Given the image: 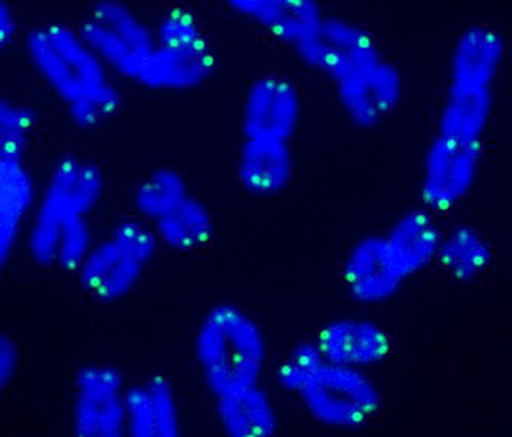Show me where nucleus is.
Here are the masks:
<instances>
[{"instance_id":"obj_1","label":"nucleus","mask_w":512,"mask_h":437,"mask_svg":"<svg viewBox=\"0 0 512 437\" xmlns=\"http://www.w3.org/2000/svg\"><path fill=\"white\" fill-rule=\"evenodd\" d=\"M196 356L204 379L218 398L258 386L266 342L254 320L231 304L208 312L196 335Z\"/></svg>"},{"instance_id":"obj_2","label":"nucleus","mask_w":512,"mask_h":437,"mask_svg":"<svg viewBox=\"0 0 512 437\" xmlns=\"http://www.w3.org/2000/svg\"><path fill=\"white\" fill-rule=\"evenodd\" d=\"M102 192L103 176L95 164L74 156H64L55 164L31 231L35 262L42 266L56 262L60 226L71 216L90 214Z\"/></svg>"},{"instance_id":"obj_3","label":"nucleus","mask_w":512,"mask_h":437,"mask_svg":"<svg viewBox=\"0 0 512 437\" xmlns=\"http://www.w3.org/2000/svg\"><path fill=\"white\" fill-rule=\"evenodd\" d=\"M32 63L55 94L68 104L94 94L108 83L102 60L82 36L63 24L35 28L27 38Z\"/></svg>"},{"instance_id":"obj_4","label":"nucleus","mask_w":512,"mask_h":437,"mask_svg":"<svg viewBox=\"0 0 512 437\" xmlns=\"http://www.w3.org/2000/svg\"><path fill=\"white\" fill-rule=\"evenodd\" d=\"M298 395L318 422L331 427H362L380 407L378 388L359 368L327 362L312 372Z\"/></svg>"},{"instance_id":"obj_5","label":"nucleus","mask_w":512,"mask_h":437,"mask_svg":"<svg viewBox=\"0 0 512 437\" xmlns=\"http://www.w3.org/2000/svg\"><path fill=\"white\" fill-rule=\"evenodd\" d=\"M79 35L100 60L135 80L158 47V40L146 24L118 2L96 4Z\"/></svg>"},{"instance_id":"obj_6","label":"nucleus","mask_w":512,"mask_h":437,"mask_svg":"<svg viewBox=\"0 0 512 437\" xmlns=\"http://www.w3.org/2000/svg\"><path fill=\"white\" fill-rule=\"evenodd\" d=\"M482 142L439 134L428 151L422 198L431 211H448L471 190L478 174Z\"/></svg>"},{"instance_id":"obj_7","label":"nucleus","mask_w":512,"mask_h":437,"mask_svg":"<svg viewBox=\"0 0 512 437\" xmlns=\"http://www.w3.org/2000/svg\"><path fill=\"white\" fill-rule=\"evenodd\" d=\"M74 431L82 437H118L127 428L123 378L106 366L83 368L76 375Z\"/></svg>"},{"instance_id":"obj_8","label":"nucleus","mask_w":512,"mask_h":437,"mask_svg":"<svg viewBox=\"0 0 512 437\" xmlns=\"http://www.w3.org/2000/svg\"><path fill=\"white\" fill-rule=\"evenodd\" d=\"M299 54L311 66L318 67L347 83L378 67L375 48L366 32L350 24L320 23L318 30L298 44Z\"/></svg>"},{"instance_id":"obj_9","label":"nucleus","mask_w":512,"mask_h":437,"mask_svg":"<svg viewBox=\"0 0 512 437\" xmlns=\"http://www.w3.org/2000/svg\"><path fill=\"white\" fill-rule=\"evenodd\" d=\"M299 116L298 91L290 79L266 75L256 80L246 98L243 130L247 139L286 142Z\"/></svg>"},{"instance_id":"obj_10","label":"nucleus","mask_w":512,"mask_h":437,"mask_svg":"<svg viewBox=\"0 0 512 437\" xmlns=\"http://www.w3.org/2000/svg\"><path fill=\"white\" fill-rule=\"evenodd\" d=\"M315 344L327 363L350 368L374 366L391 351L387 332L375 323L359 319L328 323L316 336Z\"/></svg>"},{"instance_id":"obj_11","label":"nucleus","mask_w":512,"mask_h":437,"mask_svg":"<svg viewBox=\"0 0 512 437\" xmlns=\"http://www.w3.org/2000/svg\"><path fill=\"white\" fill-rule=\"evenodd\" d=\"M215 55L207 42L187 47L158 46L144 64L138 82L154 90H187L210 78Z\"/></svg>"},{"instance_id":"obj_12","label":"nucleus","mask_w":512,"mask_h":437,"mask_svg":"<svg viewBox=\"0 0 512 437\" xmlns=\"http://www.w3.org/2000/svg\"><path fill=\"white\" fill-rule=\"evenodd\" d=\"M344 275L352 296L363 303L390 298L404 279L391 258L386 238L362 240L348 256Z\"/></svg>"},{"instance_id":"obj_13","label":"nucleus","mask_w":512,"mask_h":437,"mask_svg":"<svg viewBox=\"0 0 512 437\" xmlns=\"http://www.w3.org/2000/svg\"><path fill=\"white\" fill-rule=\"evenodd\" d=\"M143 267L111 238L88 252L78 270L79 283L94 298L115 302L135 287Z\"/></svg>"},{"instance_id":"obj_14","label":"nucleus","mask_w":512,"mask_h":437,"mask_svg":"<svg viewBox=\"0 0 512 437\" xmlns=\"http://www.w3.org/2000/svg\"><path fill=\"white\" fill-rule=\"evenodd\" d=\"M386 242L395 266L407 278L436 259L442 239L428 212L411 211L398 220Z\"/></svg>"},{"instance_id":"obj_15","label":"nucleus","mask_w":512,"mask_h":437,"mask_svg":"<svg viewBox=\"0 0 512 437\" xmlns=\"http://www.w3.org/2000/svg\"><path fill=\"white\" fill-rule=\"evenodd\" d=\"M292 158L286 142L247 139L239 158V180L252 194L268 195L290 182Z\"/></svg>"},{"instance_id":"obj_16","label":"nucleus","mask_w":512,"mask_h":437,"mask_svg":"<svg viewBox=\"0 0 512 437\" xmlns=\"http://www.w3.org/2000/svg\"><path fill=\"white\" fill-rule=\"evenodd\" d=\"M34 200V183L22 160L0 159V262L10 258Z\"/></svg>"},{"instance_id":"obj_17","label":"nucleus","mask_w":512,"mask_h":437,"mask_svg":"<svg viewBox=\"0 0 512 437\" xmlns=\"http://www.w3.org/2000/svg\"><path fill=\"white\" fill-rule=\"evenodd\" d=\"M231 7L267 28L275 38L299 44L310 38L320 23L319 8L312 2H231Z\"/></svg>"},{"instance_id":"obj_18","label":"nucleus","mask_w":512,"mask_h":437,"mask_svg":"<svg viewBox=\"0 0 512 437\" xmlns=\"http://www.w3.org/2000/svg\"><path fill=\"white\" fill-rule=\"evenodd\" d=\"M490 86L452 80L448 102L440 119L439 132L480 142L491 112Z\"/></svg>"},{"instance_id":"obj_19","label":"nucleus","mask_w":512,"mask_h":437,"mask_svg":"<svg viewBox=\"0 0 512 437\" xmlns=\"http://www.w3.org/2000/svg\"><path fill=\"white\" fill-rule=\"evenodd\" d=\"M216 411L224 432L232 437H270L278 430L271 400L259 386L218 398Z\"/></svg>"},{"instance_id":"obj_20","label":"nucleus","mask_w":512,"mask_h":437,"mask_svg":"<svg viewBox=\"0 0 512 437\" xmlns=\"http://www.w3.org/2000/svg\"><path fill=\"white\" fill-rule=\"evenodd\" d=\"M503 40L490 28L475 27L462 36L454 56V79L491 86L503 58Z\"/></svg>"},{"instance_id":"obj_21","label":"nucleus","mask_w":512,"mask_h":437,"mask_svg":"<svg viewBox=\"0 0 512 437\" xmlns=\"http://www.w3.org/2000/svg\"><path fill=\"white\" fill-rule=\"evenodd\" d=\"M156 232L172 250L194 251L210 242L214 222L202 203L187 196L174 211L156 220Z\"/></svg>"},{"instance_id":"obj_22","label":"nucleus","mask_w":512,"mask_h":437,"mask_svg":"<svg viewBox=\"0 0 512 437\" xmlns=\"http://www.w3.org/2000/svg\"><path fill=\"white\" fill-rule=\"evenodd\" d=\"M492 252L483 236L474 228L458 226L440 243L438 260L448 275L460 282L478 278L490 266Z\"/></svg>"},{"instance_id":"obj_23","label":"nucleus","mask_w":512,"mask_h":437,"mask_svg":"<svg viewBox=\"0 0 512 437\" xmlns=\"http://www.w3.org/2000/svg\"><path fill=\"white\" fill-rule=\"evenodd\" d=\"M186 198L182 176L175 171L158 170L140 184L135 204L144 216L158 220L174 211Z\"/></svg>"},{"instance_id":"obj_24","label":"nucleus","mask_w":512,"mask_h":437,"mask_svg":"<svg viewBox=\"0 0 512 437\" xmlns=\"http://www.w3.org/2000/svg\"><path fill=\"white\" fill-rule=\"evenodd\" d=\"M36 123L31 108L3 100L0 107V154L2 158L22 160L27 148L28 132Z\"/></svg>"},{"instance_id":"obj_25","label":"nucleus","mask_w":512,"mask_h":437,"mask_svg":"<svg viewBox=\"0 0 512 437\" xmlns=\"http://www.w3.org/2000/svg\"><path fill=\"white\" fill-rule=\"evenodd\" d=\"M91 232L86 216H71L60 226L56 264L62 270L78 271L90 252Z\"/></svg>"},{"instance_id":"obj_26","label":"nucleus","mask_w":512,"mask_h":437,"mask_svg":"<svg viewBox=\"0 0 512 437\" xmlns=\"http://www.w3.org/2000/svg\"><path fill=\"white\" fill-rule=\"evenodd\" d=\"M120 104H122V96L118 88L107 83L94 94L68 104L70 106L68 114L76 126L94 128L114 116L119 111Z\"/></svg>"},{"instance_id":"obj_27","label":"nucleus","mask_w":512,"mask_h":437,"mask_svg":"<svg viewBox=\"0 0 512 437\" xmlns=\"http://www.w3.org/2000/svg\"><path fill=\"white\" fill-rule=\"evenodd\" d=\"M156 40L158 46L164 47H187L207 42L198 18L182 7H176L163 16Z\"/></svg>"},{"instance_id":"obj_28","label":"nucleus","mask_w":512,"mask_h":437,"mask_svg":"<svg viewBox=\"0 0 512 437\" xmlns=\"http://www.w3.org/2000/svg\"><path fill=\"white\" fill-rule=\"evenodd\" d=\"M146 386L154 410L158 437H176L180 434L178 407L171 383L162 375L152 376Z\"/></svg>"},{"instance_id":"obj_29","label":"nucleus","mask_w":512,"mask_h":437,"mask_svg":"<svg viewBox=\"0 0 512 437\" xmlns=\"http://www.w3.org/2000/svg\"><path fill=\"white\" fill-rule=\"evenodd\" d=\"M326 362L316 344L303 343L292 351L287 362L280 367L278 380L284 390L298 394L300 388L310 378L312 372L318 370Z\"/></svg>"},{"instance_id":"obj_30","label":"nucleus","mask_w":512,"mask_h":437,"mask_svg":"<svg viewBox=\"0 0 512 437\" xmlns=\"http://www.w3.org/2000/svg\"><path fill=\"white\" fill-rule=\"evenodd\" d=\"M127 430L135 437H155L156 423L150 395L146 386H134L124 391Z\"/></svg>"},{"instance_id":"obj_31","label":"nucleus","mask_w":512,"mask_h":437,"mask_svg":"<svg viewBox=\"0 0 512 437\" xmlns=\"http://www.w3.org/2000/svg\"><path fill=\"white\" fill-rule=\"evenodd\" d=\"M112 239L132 258L146 264L154 258L158 248V236L135 220H124L115 227Z\"/></svg>"},{"instance_id":"obj_32","label":"nucleus","mask_w":512,"mask_h":437,"mask_svg":"<svg viewBox=\"0 0 512 437\" xmlns=\"http://www.w3.org/2000/svg\"><path fill=\"white\" fill-rule=\"evenodd\" d=\"M18 358L16 344L7 336H2V339H0V383H2V388H6L7 384L14 378Z\"/></svg>"},{"instance_id":"obj_33","label":"nucleus","mask_w":512,"mask_h":437,"mask_svg":"<svg viewBox=\"0 0 512 437\" xmlns=\"http://www.w3.org/2000/svg\"><path fill=\"white\" fill-rule=\"evenodd\" d=\"M15 31L16 24L14 15H12L10 8L2 3V8H0V40H2L3 47H6L8 43L12 42Z\"/></svg>"}]
</instances>
